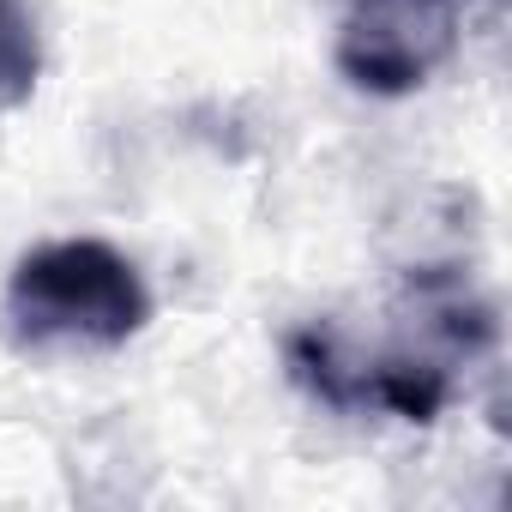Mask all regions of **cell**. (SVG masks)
<instances>
[{"label": "cell", "mask_w": 512, "mask_h": 512, "mask_svg": "<svg viewBox=\"0 0 512 512\" xmlns=\"http://www.w3.org/2000/svg\"><path fill=\"white\" fill-rule=\"evenodd\" d=\"M410 326L362 356L338 326H302L284 356L290 374L332 410H380L398 422H434L452 404L458 368L494 344V308L470 296L458 272H422L410 284Z\"/></svg>", "instance_id": "obj_1"}, {"label": "cell", "mask_w": 512, "mask_h": 512, "mask_svg": "<svg viewBox=\"0 0 512 512\" xmlns=\"http://www.w3.org/2000/svg\"><path fill=\"white\" fill-rule=\"evenodd\" d=\"M151 320V290L121 247L97 235L37 241L0 296V332L19 356L49 350H121Z\"/></svg>", "instance_id": "obj_2"}, {"label": "cell", "mask_w": 512, "mask_h": 512, "mask_svg": "<svg viewBox=\"0 0 512 512\" xmlns=\"http://www.w3.org/2000/svg\"><path fill=\"white\" fill-rule=\"evenodd\" d=\"M458 49V0H350L338 19V73L374 97L428 85Z\"/></svg>", "instance_id": "obj_3"}, {"label": "cell", "mask_w": 512, "mask_h": 512, "mask_svg": "<svg viewBox=\"0 0 512 512\" xmlns=\"http://www.w3.org/2000/svg\"><path fill=\"white\" fill-rule=\"evenodd\" d=\"M43 73V37L25 0H0V109H19L37 91Z\"/></svg>", "instance_id": "obj_4"}]
</instances>
